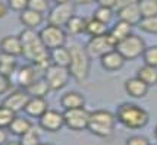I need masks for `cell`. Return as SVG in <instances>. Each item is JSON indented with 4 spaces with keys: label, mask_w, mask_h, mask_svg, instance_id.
<instances>
[{
    "label": "cell",
    "mask_w": 157,
    "mask_h": 145,
    "mask_svg": "<svg viewBox=\"0 0 157 145\" xmlns=\"http://www.w3.org/2000/svg\"><path fill=\"white\" fill-rule=\"evenodd\" d=\"M19 38L22 41V56L33 63L37 70L46 72L52 66L50 50L44 46L40 32H35L34 29L25 28L19 34Z\"/></svg>",
    "instance_id": "6da1fadb"
},
{
    "label": "cell",
    "mask_w": 157,
    "mask_h": 145,
    "mask_svg": "<svg viewBox=\"0 0 157 145\" xmlns=\"http://www.w3.org/2000/svg\"><path fill=\"white\" fill-rule=\"evenodd\" d=\"M116 119L128 129H143L148 123L150 116L148 113L134 103H123L117 107Z\"/></svg>",
    "instance_id": "7a4b0ae2"
},
{
    "label": "cell",
    "mask_w": 157,
    "mask_h": 145,
    "mask_svg": "<svg viewBox=\"0 0 157 145\" xmlns=\"http://www.w3.org/2000/svg\"><path fill=\"white\" fill-rule=\"evenodd\" d=\"M69 50H71V63H69L71 76L76 82H85L90 75L91 56L88 54L87 48L79 46V44H72Z\"/></svg>",
    "instance_id": "3957f363"
},
{
    "label": "cell",
    "mask_w": 157,
    "mask_h": 145,
    "mask_svg": "<svg viewBox=\"0 0 157 145\" xmlns=\"http://www.w3.org/2000/svg\"><path fill=\"white\" fill-rule=\"evenodd\" d=\"M116 120V114L109 110H94L90 113L88 131L100 138H110L115 132Z\"/></svg>",
    "instance_id": "277c9868"
},
{
    "label": "cell",
    "mask_w": 157,
    "mask_h": 145,
    "mask_svg": "<svg viewBox=\"0 0 157 145\" xmlns=\"http://www.w3.org/2000/svg\"><path fill=\"white\" fill-rule=\"evenodd\" d=\"M145 43L140 35L131 34L126 38H123L122 41L117 43L116 50L123 56L125 60H135L140 56L144 54L145 51Z\"/></svg>",
    "instance_id": "5b68a950"
},
{
    "label": "cell",
    "mask_w": 157,
    "mask_h": 145,
    "mask_svg": "<svg viewBox=\"0 0 157 145\" xmlns=\"http://www.w3.org/2000/svg\"><path fill=\"white\" fill-rule=\"evenodd\" d=\"M90 113H91V111H88L85 107L65 110L63 111L65 126H68L71 131H75V132H81V131L88 129Z\"/></svg>",
    "instance_id": "8992f818"
},
{
    "label": "cell",
    "mask_w": 157,
    "mask_h": 145,
    "mask_svg": "<svg viewBox=\"0 0 157 145\" xmlns=\"http://www.w3.org/2000/svg\"><path fill=\"white\" fill-rule=\"evenodd\" d=\"M66 31L65 28L62 27H56V25H46L40 31V37L44 46L48 48V50H53V48H57V47H62L65 46L66 43Z\"/></svg>",
    "instance_id": "52a82bcc"
},
{
    "label": "cell",
    "mask_w": 157,
    "mask_h": 145,
    "mask_svg": "<svg viewBox=\"0 0 157 145\" xmlns=\"http://www.w3.org/2000/svg\"><path fill=\"white\" fill-rule=\"evenodd\" d=\"M71 78V72L69 68H63V66H56L52 65L46 72H44V79L47 81L48 87L52 91H60L68 85V81Z\"/></svg>",
    "instance_id": "ba28073f"
},
{
    "label": "cell",
    "mask_w": 157,
    "mask_h": 145,
    "mask_svg": "<svg viewBox=\"0 0 157 145\" xmlns=\"http://www.w3.org/2000/svg\"><path fill=\"white\" fill-rule=\"evenodd\" d=\"M85 48H87V51H88V54L91 57H101L106 53L115 50L116 43L112 40V37L107 32V34L98 35V37H90Z\"/></svg>",
    "instance_id": "9c48e42d"
},
{
    "label": "cell",
    "mask_w": 157,
    "mask_h": 145,
    "mask_svg": "<svg viewBox=\"0 0 157 145\" xmlns=\"http://www.w3.org/2000/svg\"><path fill=\"white\" fill-rule=\"evenodd\" d=\"M75 15V3L69 2V3H60L56 5L47 16V22L50 25H56V27L65 28L68 21Z\"/></svg>",
    "instance_id": "30bf717a"
},
{
    "label": "cell",
    "mask_w": 157,
    "mask_h": 145,
    "mask_svg": "<svg viewBox=\"0 0 157 145\" xmlns=\"http://www.w3.org/2000/svg\"><path fill=\"white\" fill-rule=\"evenodd\" d=\"M38 120H40V128L47 132H59L65 126L63 113L57 110H50L48 109Z\"/></svg>",
    "instance_id": "8fae6325"
},
{
    "label": "cell",
    "mask_w": 157,
    "mask_h": 145,
    "mask_svg": "<svg viewBox=\"0 0 157 145\" xmlns=\"http://www.w3.org/2000/svg\"><path fill=\"white\" fill-rule=\"evenodd\" d=\"M29 98L31 97L27 92V90H16L10 94H7L5 97V100L2 101V104L7 109H10L12 111H15V113H18V111L25 110V106L29 101Z\"/></svg>",
    "instance_id": "7c38bea8"
},
{
    "label": "cell",
    "mask_w": 157,
    "mask_h": 145,
    "mask_svg": "<svg viewBox=\"0 0 157 145\" xmlns=\"http://www.w3.org/2000/svg\"><path fill=\"white\" fill-rule=\"evenodd\" d=\"M125 62L126 60L123 59V56L117 51L116 48L100 57V63H101L103 69L107 70V72H116V70L122 69Z\"/></svg>",
    "instance_id": "4fadbf2b"
},
{
    "label": "cell",
    "mask_w": 157,
    "mask_h": 145,
    "mask_svg": "<svg viewBox=\"0 0 157 145\" xmlns=\"http://www.w3.org/2000/svg\"><path fill=\"white\" fill-rule=\"evenodd\" d=\"M0 51L3 54H9L18 57L22 54V41L19 35H6L0 41Z\"/></svg>",
    "instance_id": "5bb4252c"
},
{
    "label": "cell",
    "mask_w": 157,
    "mask_h": 145,
    "mask_svg": "<svg viewBox=\"0 0 157 145\" xmlns=\"http://www.w3.org/2000/svg\"><path fill=\"white\" fill-rule=\"evenodd\" d=\"M117 18H119V21H125L134 27V25H138L141 22L143 15H141L138 3H135V5H128V6L119 7L117 9Z\"/></svg>",
    "instance_id": "9a60e30c"
},
{
    "label": "cell",
    "mask_w": 157,
    "mask_h": 145,
    "mask_svg": "<svg viewBox=\"0 0 157 145\" xmlns=\"http://www.w3.org/2000/svg\"><path fill=\"white\" fill-rule=\"evenodd\" d=\"M125 91L132 98H143L148 92V85L144 81H141L138 76H135V78H129L125 81Z\"/></svg>",
    "instance_id": "2e32d148"
},
{
    "label": "cell",
    "mask_w": 157,
    "mask_h": 145,
    "mask_svg": "<svg viewBox=\"0 0 157 145\" xmlns=\"http://www.w3.org/2000/svg\"><path fill=\"white\" fill-rule=\"evenodd\" d=\"M47 110H48V104L46 101V98H43V97H31L29 101L27 103V106H25L24 111L29 117L40 119Z\"/></svg>",
    "instance_id": "e0dca14e"
},
{
    "label": "cell",
    "mask_w": 157,
    "mask_h": 145,
    "mask_svg": "<svg viewBox=\"0 0 157 145\" xmlns=\"http://www.w3.org/2000/svg\"><path fill=\"white\" fill-rule=\"evenodd\" d=\"M60 104L65 110H71V109H79L85 106V97L81 92L76 91H69L66 94H63L60 98Z\"/></svg>",
    "instance_id": "ac0fdd59"
},
{
    "label": "cell",
    "mask_w": 157,
    "mask_h": 145,
    "mask_svg": "<svg viewBox=\"0 0 157 145\" xmlns=\"http://www.w3.org/2000/svg\"><path fill=\"white\" fill-rule=\"evenodd\" d=\"M37 72H38V70L35 69L34 65L22 66V68H19V69L16 70V78H18V82H19L21 87H24V88L27 90L35 79H38Z\"/></svg>",
    "instance_id": "d6986e66"
},
{
    "label": "cell",
    "mask_w": 157,
    "mask_h": 145,
    "mask_svg": "<svg viewBox=\"0 0 157 145\" xmlns=\"http://www.w3.org/2000/svg\"><path fill=\"white\" fill-rule=\"evenodd\" d=\"M50 62L52 65L56 66H63V68H69V63H71V50L69 47H57L50 50Z\"/></svg>",
    "instance_id": "ffe728a7"
},
{
    "label": "cell",
    "mask_w": 157,
    "mask_h": 145,
    "mask_svg": "<svg viewBox=\"0 0 157 145\" xmlns=\"http://www.w3.org/2000/svg\"><path fill=\"white\" fill-rule=\"evenodd\" d=\"M131 34H132V25L125 21H117L112 27V29H109V35L112 37V40L116 43V46L117 43L122 41L123 38H126Z\"/></svg>",
    "instance_id": "44dd1931"
},
{
    "label": "cell",
    "mask_w": 157,
    "mask_h": 145,
    "mask_svg": "<svg viewBox=\"0 0 157 145\" xmlns=\"http://www.w3.org/2000/svg\"><path fill=\"white\" fill-rule=\"evenodd\" d=\"M19 21L25 25V28H29V29H35V28L43 22V13L40 12H35L33 9H25L24 12L19 13Z\"/></svg>",
    "instance_id": "7402d4cb"
},
{
    "label": "cell",
    "mask_w": 157,
    "mask_h": 145,
    "mask_svg": "<svg viewBox=\"0 0 157 145\" xmlns=\"http://www.w3.org/2000/svg\"><path fill=\"white\" fill-rule=\"evenodd\" d=\"M85 28H87V19L82 16L74 15L68 21V24L65 25V31L69 35H79L82 32H85Z\"/></svg>",
    "instance_id": "603a6c76"
},
{
    "label": "cell",
    "mask_w": 157,
    "mask_h": 145,
    "mask_svg": "<svg viewBox=\"0 0 157 145\" xmlns=\"http://www.w3.org/2000/svg\"><path fill=\"white\" fill-rule=\"evenodd\" d=\"M31 128H33V123L29 122V119L15 116L13 122L10 123V126H9L7 129H9V132H10L12 135H15V136H22V135L27 133Z\"/></svg>",
    "instance_id": "cb8c5ba5"
},
{
    "label": "cell",
    "mask_w": 157,
    "mask_h": 145,
    "mask_svg": "<svg viewBox=\"0 0 157 145\" xmlns=\"http://www.w3.org/2000/svg\"><path fill=\"white\" fill-rule=\"evenodd\" d=\"M50 91L52 90L48 87L47 81L44 79V76L35 79L34 82L27 88V92L29 94V97H43V98H46V95H47Z\"/></svg>",
    "instance_id": "d4e9b609"
},
{
    "label": "cell",
    "mask_w": 157,
    "mask_h": 145,
    "mask_svg": "<svg viewBox=\"0 0 157 145\" xmlns=\"http://www.w3.org/2000/svg\"><path fill=\"white\" fill-rule=\"evenodd\" d=\"M18 66H16V60L13 56L9 54H0V75H5L7 78H10L12 75L16 73Z\"/></svg>",
    "instance_id": "484cf974"
},
{
    "label": "cell",
    "mask_w": 157,
    "mask_h": 145,
    "mask_svg": "<svg viewBox=\"0 0 157 145\" xmlns=\"http://www.w3.org/2000/svg\"><path fill=\"white\" fill-rule=\"evenodd\" d=\"M137 76L141 79V81H144L148 87H153V85L157 84V68L144 63L143 66L138 69Z\"/></svg>",
    "instance_id": "4316f807"
},
{
    "label": "cell",
    "mask_w": 157,
    "mask_h": 145,
    "mask_svg": "<svg viewBox=\"0 0 157 145\" xmlns=\"http://www.w3.org/2000/svg\"><path fill=\"white\" fill-rule=\"evenodd\" d=\"M85 32L90 35V37H98V35H104L109 32L107 29V24L96 19L94 16L87 19V28H85Z\"/></svg>",
    "instance_id": "83f0119b"
},
{
    "label": "cell",
    "mask_w": 157,
    "mask_h": 145,
    "mask_svg": "<svg viewBox=\"0 0 157 145\" xmlns=\"http://www.w3.org/2000/svg\"><path fill=\"white\" fill-rule=\"evenodd\" d=\"M143 18L157 16V0H141L138 3Z\"/></svg>",
    "instance_id": "f1b7e54d"
},
{
    "label": "cell",
    "mask_w": 157,
    "mask_h": 145,
    "mask_svg": "<svg viewBox=\"0 0 157 145\" xmlns=\"http://www.w3.org/2000/svg\"><path fill=\"white\" fill-rule=\"evenodd\" d=\"M15 116H16L15 111L5 107L3 104H0V128L2 129H7L10 126V123L13 122Z\"/></svg>",
    "instance_id": "f546056e"
},
{
    "label": "cell",
    "mask_w": 157,
    "mask_h": 145,
    "mask_svg": "<svg viewBox=\"0 0 157 145\" xmlns=\"http://www.w3.org/2000/svg\"><path fill=\"white\" fill-rule=\"evenodd\" d=\"M138 27L141 31L148 32V34H157V16L151 18H143L141 22L138 24Z\"/></svg>",
    "instance_id": "4dcf8cb0"
},
{
    "label": "cell",
    "mask_w": 157,
    "mask_h": 145,
    "mask_svg": "<svg viewBox=\"0 0 157 145\" xmlns=\"http://www.w3.org/2000/svg\"><path fill=\"white\" fill-rule=\"evenodd\" d=\"M94 18L104 22V24H109L112 21V18H113V9L106 6H98L96 9V12H94Z\"/></svg>",
    "instance_id": "1f68e13d"
},
{
    "label": "cell",
    "mask_w": 157,
    "mask_h": 145,
    "mask_svg": "<svg viewBox=\"0 0 157 145\" xmlns=\"http://www.w3.org/2000/svg\"><path fill=\"white\" fill-rule=\"evenodd\" d=\"M21 138V144L22 145H38L40 144V135H38V132L35 131L34 128H31L27 133H24Z\"/></svg>",
    "instance_id": "d6a6232c"
},
{
    "label": "cell",
    "mask_w": 157,
    "mask_h": 145,
    "mask_svg": "<svg viewBox=\"0 0 157 145\" xmlns=\"http://www.w3.org/2000/svg\"><path fill=\"white\" fill-rule=\"evenodd\" d=\"M143 59L145 65H150V66L157 68V46H151V47L145 48Z\"/></svg>",
    "instance_id": "836d02e7"
},
{
    "label": "cell",
    "mask_w": 157,
    "mask_h": 145,
    "mask_svg": "<svg viewBox=\"0 0 157 145\" xmlns=\"http://www.w3.org/2000/svg\"><path fill=\"white\" fill-rule=\"evenodd\" d=\"M28 7L35 10V12L44 13V12L48 10V0H29L28 2Z\"/></svg>",
    "instance_id": "e575fe53"
},
{
    "label": "cell",
    "mask_w": 157,
    "mask_h": 145,
    "mask_svg": "<svg viewBox=\"0 0 157 145\" xmlns=\"http://www.w3.org/2000/svg\"><path fill=\"white\" fill-rule=\"evenodd\" d=\"M28 2L29 0H7V6H9V9L21 13L25 9H28Z\"/></svg>",
    "instance_id": "d590c367"
},
{
    "label": "cell",
    "mask_w": 157,
    "mask_h": 145,
    "mask_svg": "<svg viewBox=\"0 0 157 145\" xmlns=\"http://www.w3.org/2000/svg\"><path fill=\"white\" fill-rule=\"evenodd\" d=\"M126 145H151V144L145 136L134 135V136H129V138L126 139Z\"/></svg>",
    "instance_id": "8d00e7d4"
},
{
    "label": "cell",
    "mask_w": 157,
    "mask_h": 145,
    "mask_svg": "<svg viewBox=\"0 0 157 145\" xmlns=\"http://www.w3.org/2000/svg\"><path fill=\"white\" fill-rule=\"evenodd\" d=\"M12 82H10V78H7L5 75H0V95L2 94H6L7 91L10 90Z\"/></svg>",
    "instance_id": "74e56055"
},
{
    "label": "cell",
    "mask_w": 157,
    "mask_h": 145,
    "mask_svg": "<svg viewBox=\"0 0 157 145\" xmlns=\"http://www.w3.org/2000/svg\"><path fill=\"white\" fill-rule=\"evenodd\" d=\"M97 3L100 6L112 7V9H116V6H117V0H97Z\"/></svg>",
    "instance_id": "f35d334b"
},
{
    "label": "cell",
    "mask_w": 157,
    "mask_h": 145,
    "mask_svg": "<svg viewBox=\"0 0 157 145\" xmlns=\"http://www.w3.org/2000/svg\"><path fill=\"white\" fill-rule=\"evenodd\" d=\"M141 0H117V6H116V10L119 7H123V6H128V5H135V3H140Z\"/></svg>",
    "instance_id": "ab89813d"
},
{
    "label": "cell",
    "mask_w": 157,
    "mask_h": 145,
    "mask_svg": "<svg viewBox=\"0 0 157 145\" xmlns=\"http://www.w3.org/2000/svg\"><path fill=\"white\" fill-rule=\"evenodd\" d=\"M7 142V133L5 129L0 128V145H5Z\"/></svg>",
    "instance_id": "60d3db41"
},
{
    "label": "cell",
    "mask_w": 157,
    "mask_h": 145,
    "mask_svg": "<svg viewBox=\"0 0 157 145\" xmlns=\"http://www.w3.org/2000/svg\"><path fill=\"white\" fill-rule=\"evenodd\" d=\"M7 7H9V6H6L5 3H2V2H0V19H2L3 16H6V13H7Z\"/></svg>",
    "instance_id": "b9f144b4"
},
{
    "label": "cell",
    "mask_w": 157,
    "mask_h": 145,
    "mask_svg": "<svg viewBox=\"0 0 157 145\" xmlns=\"http://www.w3.org/2000/svg\"><path fill=\"white\" fill-rule=\"evenodd\" d=\"M75 5H90L93 2H97V0H72Z\"/></svg>",
    "instance_id": "7bdbcfd3"
},
{
    "label": "cell",
    "mask_w": 157,
    "mask_h": 145,
    "mask_svg": "<svg viewBox=\"0 0 157 145\" xmlns=\"http://www.w3.org/2000/svg\"><path fill=\"white\" fill-rule=\"evenodd\" d=\"M56 5H60V3H69V2H72V0H53Z\"/></svg>",
    "instance_id": "ee69618b"
},
{
    "label": "cell",
    "mask_w": 157,
    "mask_h": 145,
    "mask_svg": "<svg viewBox=\"0 0 157 145\" xmlns=\"http://www.w3.org/2000/svg\"><path fill=\"white\" fill-rule=\"evenodd\" d=\"M5 145H22L21 142H6Z\"/></svg>",
    "instance_id": "f6af8a7d"
},
{
    "label": "cell",
    "mask_w": 157,
    "mask_h": 145,
    "mask_svg": "<svg viewBox=\"0 0 157 145\" xmlns=\"http://www.w3.org/2000/svg\"><path fill=\"white\" fill-rule=\"evenodd\" d=\"M38 145H53V144H48V142H44V144H43V142H40Z\"/></svg>",
    "instance_id": "bcb514c9"
},
{
    "label": "cell",
    "mask_w": 157,
    "mask_h": 145,
    "mask_svg": "<svg viewBox=\"0 0 157 145\" xmlns=\"http://www.w3.org/2000/svg\"><path fill=\"white\" fill-rule=\"evenodd\" d=\"M154 135H156V138H157V126H156V131H154Z\"/></svg>",
    "instance_id": "7dc6e473"
}]
</instances>
